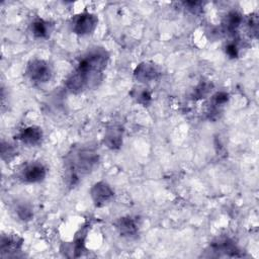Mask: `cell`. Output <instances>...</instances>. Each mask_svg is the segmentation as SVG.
Wrapping results in <instances>:
<instances>
[{"label":"cell","instance_id":"6da1fadb","mask_svg":"<svg viewBox=\"0 0 259 259\" xmlns=\"http://www.w3.org/2000/svg\"><path fill=\"white\" fill-rule=\"evenodd\" d=\"M108 61L109 54L104 48L89 49L80 57L74 71L66 79L67 89L77 94L96 87L102 80V73Z\"/></svg>","mask_w":259,"mask_h":259},{"label":"cell","instance_id":"7a4b0ae2","mask_svg":"<svg viewBox=\"0 0 259 259\" xmlns=\"http://www.w3.org/2000/svg\"><path fill=\"white\" fill-rule=\"evenodd\" d=\"M99 162V154L93 146H76L66 155L64 161L65 179L73 187L86 175L90 174Z\"/></svg>","mask_w":259,"mask_h":259},{"label":"cell","instance_id":"3957f363","mask_svg":"<svg viewBox=\"0 0 259 259\" xmlns=\"http://www.w3.org/2000/svg\"><path fill=\"white\" fill-rule=\"evenodd\" d=\"M54 70L52 65L42 59L30 60L25 68V75L34 84L48 83L53 78Z\"/></svg>","mask_w":259,"mask_h":259},{"label":"cell","instance_id":"277c9868","mask_svg":"<svg viewBox=\"0 0 259 259\" xmlns=\"http://www.w3.org/2000/svg\"><path fill=\"white\" fill-rule=\"evenodd\" d=\"M98 24V17L96 14L87 10L78 13L71 20V29L74 33L85 36L91 34Z\"/></svg>","mask_w":259,"mask_h":259},{"label":"cell","instance_id":"5b68a950","mask_svg":"<svg viewBox=\"0 0 259 259\" xmlns=\"http://www.w3.org/2000/svg\"><path fill=\"white\" fill-rule=\"evenodd\" d=\"M48 169L39 161L26 163L18 172V179L23 183H39L45 180Z\"/></svg>","mask_w":259,"mask_h":259},{"label":"cell","instance_id":"8992f818","mask_svg":"<svg viewBox=\"0 0 259 259\" xmlns=\"http://www.w3.org/2000/svg\"><path fill=\"white\" fill-rule=\"evenodd\" d=\"M90 197L96 207H103L111 202L114 191L105 181H98L90 188Z\"/></svg>","mask_w":259,"mask_h":259},{"label":"cell","instance_id":"52a82bcc","mask_svg":"<svg viewBox=\"0 0 259 259\" xmlns=\"http://www.w3.org/2000/svg\"><path fill=\"white\" fill-rule=\"evenodd\" d=\"M24 240L17 234H3L0 240L1 257H16L22 251Z\"/></svg>","mask_w":259,"mask_h":259},{"label":"cell","instance_id":"ba28073f","mask_svg":"<svg viewBox=\"0 0 259 259\" xmlns=\"http://www.w3.org/2000/svg\"><path fill=\"white\" fill-rule=\"evenodd\" d=\"M208 251L213 253L214 257H242L243 254L239 247L230 239L222 238L210 243Z\"/></svg>","mask_w":259,"mask_h":259},{"label":"cell","instance_id":"9c48e42d","mask_svg":"<svg viewBox=\"0 0 259 259\" xmlns=\"http://www.w3.org/2000/svg\"><path fill=\"white\" fill-rule=\"evenodd\" d=\"M14 137L17 141L28 147H36L42 143L44 132L37 125H27L21 128Z\"/></svg>","mask_w":259,"mask_h":259},{"label":"cell","instance_id":"30bf717a","mask_svg":"<svg viewBox=\"0 0 259 259\" xmlns=\"http://www.w3.org/2000/svg\"><path fill=\"white\" fill-rule=\"evenodd\" d=\"M159 67L152 62H142L134 70V77L141 83H149L160 78Z\"/></svg>","mask_w":259,"mask_h":259},{"label":"cell","instance_id":"8fae6325","mask_svg":"<svg viewBox=\"0 0 259 259\" xmlns=\"http://www.w3.org/2000/svg\"><path fill=\"white\" fill-rule=\"evenodd\" d=\"M113 227L116 232L123 238H135L139 234L140 225L137 218L124 215L114 221Z\"/></svg>","mask_w":259,"mask_h":259},{"label":"cell","instance_id":"7c38bea8","mask_svg":"<svg viewBox=\"0 0 259 259\" xmlns=\"http://www.w3.org/2000/svg\"><path fill=\"white\" fill-rule=\"evenodd\" d=\"M104 145L110 150H117L122 145V128L118 125L109 126L104 134Z\"/></svg>","mask_w":259,"mask_h":259},{"label":"cell","instance_id":"4fadbf2b","mask_svg":"<svg viewBox=\"0 0 259 259\" xmlns=\"http://www.w3.org/2000/svg\"><path fill=\"white\" fill-rule=\"evenodd\" d=\"M230 95L226 91H218L215 92L210 99V106H209V117L210 116H218V113H221V109L229 102Z\"/></svg>","mask_w":259,"mask_h":259},{"label":"cell","instance_id":"5bb4252c","mask_svg":"<svg viewBox=\"0 0 259 259\" xmlns=\"http://www.w3.org/2000/svg\"><path fill=\"white\" fill-rule=\"evenodd\" d=\"M52 30L51 23L42 18H35L30 23L31 34L36 38H48Z\"/></svg>","mask_w":259,"mask_h":259},{"label":"cell","instance_id":"9a60e30c","mask_svg":"<svg viewBox=\"0 0 259 259\" xmlns=\"http://www.w3.org/2000/svg\"><path fill=\"white\" fill-rule=\"evenodd\" d=\"M243 17L238 11H230L223 20V27L228 33H234L242 24Z\"/></svg>","mask_w":259,"mask_h":259},{"label":"cell","instance_id":"2e32d148","mask_svg":"<svg viewBox=\"0 0 259 259\" xmlns=\"http://www.w3.org/2000/svg\"><path fill=\"white\" fill-rule=\"evenodd\" d=\"M88 226H85L83 229L77 233V236L75 237V240L72 242L71 245H69L68 249L72 251V256L79 257L82 255V252L85 250V239L87 235Z\"/></svg>","mask_w":259,"mask_h":259},{"label":"cell","instance_id":"e0dca14e","mask_svg":"<svg viewBox=\"0 0 259 259\" xmlns=\"http://www.w3.org/2000/svg\"><path fill=\"white\" fill-rule=\"evenodd\" d=\"M14 211H15V214L17 215V218L22 222H29L33 218V211H32L31 205L24 201L18 202L15 205Z\"/></svg>","mask_w":259,"mask_h":259},{"label":"cell","instance_id":"ac0fdd59","mask_svg":"<svg viewBox=\"0 0 259 259\" xmlns=\"http://www.w3.org/2000/svg\"><path fill=\"white\" fill-rule=\"evenodd\" d=\"M213 85L211 82H209L208 80H204V81H200L195 88L192 91V97L195 100H199V99H203L205 98L211 91Z\"/></svg>","mask_w":259,"mask_h":259},{"label":"cell","instance_id":"d6986e66","mask_svg":"<svg viewBox=\"0 0 259 259\" xmlns=\"http://www.w3.org/2000/svg\"><path fill=\"white\" fill-rule=\"evenodd\" d=\"M0 154H1L2 160L5 161L6 163H9L17 155V149L11 143L2 140L1 146H0Z\"/></svg>","mask_w":259,"mask_h":259},{"label":"cell","instance_id":"ffe728a7","mask_svg":"<svg viewBox=\"0 0 259 259\" xmlns=\"http://www.w3.org/2000/svg\"><path fill=\"white\" fill-rule=\"evenodd\" d=\"M134 99L143 106H147L152 101V94L147 88H136L131 92Z\"/></svg>","mask_w":259,"mask_h":259},{"label":"cell","instance_id":"44dd1931","mask_svg":"<svg viewBox=\"0 0 259 259\" xmlns=\"http://www.w3.org/2000/svg\"><path fill=\"white\" fill-rule=\"evenodd\" d=\"M258 16L257 14L253 13L251 15H249L248 19H247V26L249 28V31L251 34H253L254 36H257L258 34Z\"/></svg>","mask_w":259,"mask_h":259},{"label":"cell","instance_id":"7402d4cb","mask_svg":"<svg viewBox=\"0 0 259 259\" xmlns=\"http://www.w3.org/2000/svg\"><path fill=\"white\" fill-rule=\"evenodd\" d=\"M183 5L192 14H199L202 11V7H203V3L202 2H198V1L183 2Z\"/></svg>","mask_w":259,"mask_h":259},{"label":"cell","instance_id":"603a6c76","mask_svg":"<svg viewBox=\"0 0 259 259\" xmlns=\"http://www.w3.org/2000/svg\"><path fill=\"white\" fill-rule=\"evenodd\" d=\"M226 54L229 56L231 59H236L239 56V48L236 42H229L226 48H225Z\"/></svg>","mask_w":259,"mask_h":259}]
</instances>
